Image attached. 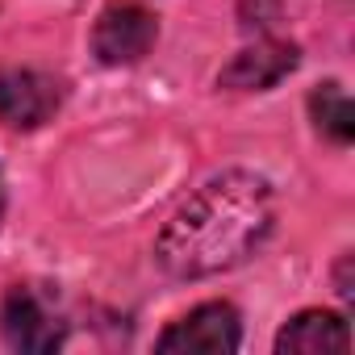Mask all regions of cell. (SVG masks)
I'll list each match as a JSON object with an SVG mask.
<instances>
[{
    "label": "cell",
    "instance_id": "1",
    "mask_svg": "<svg viewBox=\"0 0 355 355\" xmlns=\"http://www.w3.org/2000/svg\"><path fill=\"white\" fill-rule=\"evenodd\" d=\"M276 226V193L255 171H226L201 184L175 214L159 243L155 259L175 280H201L251 259Z\"/></svg>",
    "mask_w": 355,
    "mask_h": 355
},
{
    "label": "cell",
    "instance_id": "2",
    "mask_svg": "<svg viewBox=\"0 0 355 355\" xmlns=\"http://www.w3.org/2000/svg\"><path fill=\"white\" fill-rule=\"evenodd\" d=\"M155 13H146L138 0H113V5L101 13L96 34H92V51L101 63L109 67H125L138 63L150 46H155Z\"/></svg>",
    "mask_w": 355,
    "mask_h": 355
},
{
    "label": "cell",
    "instance_id": "3",
    "mask_svg": "<svg viewBox=\"0 0 355 355\" xmlns=\"http://www.w3.org/2000/svg\"><path fill=\"white\" fill-rule=\"evenodd\" d=\"M239 347H243V322H239L234 305H226V301H209L159 334V351H184V355L189 351L230 355Z\"/></svg>",
    "mask_w": 355,
    "mask_h": 355
},
{
    "label": "cell",
    "instance_id": "4",
    "mask_svg": "<svg viewBox=\"0 0 355 355\" xmlns=\"http://www.w3.org/2000/svg\"><path fill=\"white\" fill-rule=\"evenodd\" d=\"M0 334L13 351H26V355H46L63 343L59 318L46 309V301L34 288L5 293V301H0Z\"/></svg>",
    "mask_w": 355,
    "mask_h": 355
},
{
    "label": "cell",
    "instance_id": "5",
    "mask_svg": "<svg viewBox=\"0 0 355 355\" xmlns=\"http://www.w3.org/2000/svg\"><path fill=\"white\" fill-rule=\"evenodd\" d=\"M59 105H63V84L46 71L13 67L0 76V121L13 130H34L51 121Z\"/></svg>",
    "mask_w": 355,
    "mask_h": 355
},
{
    "label": "cell",
    "instance_id": "6",
    "mask_svg": "<svg viewBox=\"0 0 355 355\" xmlns=\"http://www.w3.org/2000/svg\"><path fill=\"white\" fill-rule=\"evenodd\" d=\"M280 355H343L351 351V326L338 313L305 309L276 334Z\"/></svg>",
    "mask_w": 355,
    "mask_h": 355
},
{
    "label": "cell",
    "instance_id": "7",
    "mask_svg": "<svg viewBox=\"0 0 355 355\" xmlns=\"http://www.w3.org/2000/svg\"><path fill=\"white\" fill-rule=\"evenodd\" d=\"M297 46L293 42H259L247 46L243 55H234V63L222 71V88H243V92H263L272 84H280L293 67H297Z\"/></svg>",
    "mask_w": 355,
    "mask_h": 355
},
{
    "label": "cell",
    "instance_id": "8",
    "mask_svg": "<svg viewBox=\"0 0 355 355\" xmlns=\"http://www.w3.org/2000/svg\"><path fill=\"white\" fill-rule=\"evenodd\" d=\"M309 113H313V125H318L330 142H351V138H355V109H351V101H347V92H343L338 84L313 88Z\"/></svg>",
    "mask_w": 355,
    "mask_h": 355
},
{
    "label": "cell",
    "instance_id": "9",
    "mask_svg": "<svg viewBox=\"0 0 355 355\" xmlns=\"http://www.w3.org/2000/svg\"><path fill=\"white\" fill-rule=\"evenodd\" d=\"M0 222H5V180H0Z\"/></svg>",
    "mask_w": 355,
    "mask_h": 355
}]
</instances>
